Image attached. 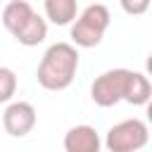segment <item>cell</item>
<instances>
[{
	"mask_svg": "<svg viewBox=\"0 0 152 152\" xmlns=\"http://www.w3.org/2000/svg\"><path fill=\"white\" fill-rule=\"evenodd\" d=\"M78 50L71 45V43H52L43 57H40V64L36 69V78H38V86L45 88V90H66L71 83H74V76L78 71Z\"/></svg>",
	"mask_w": 152,
	"mask_h": 152,
	"instance_id": "cell-1",
	"label": "cell"
},
{
	"mask_svg": "<svg viewBox=\"0 0 152 152\" xmlns=\"http://www.w3.org/2000/svg\"><path fill=\"white\" fill-rule=\"evenodd\" d=\"M109 21H112V14H109L107 5H102V2L88 5L69 24L71 45L74 48H95V45H100L107 28H109Z\"/></svg>",
	"mask_w": 152,
	"mask_h": 152,
	"instance_id": "cell-2",
	"label": "cell"
},
{
	"mask_svg": "<svg viewBox=\"0 0 152 152\" xmlns=\"http://www.w3.org/2000/svg\"><path fill=\"white\" fill-rule=\"evenodd\" d=\"M150 140V128L142 119H124L107 131L104 147L109 152H140Z\"/></svg>",
	"mask_w": 152,
	"mask_h": 152,
	"instance_id": "cell-3",
	"label": "cell"
},
{
	"mask_svg": "<svg viewBox=\"0 0 152 152\" xmlns=\"http://www.w3.org/2000/svg\"><path fill=\"white\" fill-rule=\"evenodd\" d=\"M128 76L131 69H107L102 71L93 86H90V97L97 107H114L119 102H124L126 97V86H128Z\"/></svg>",
	"mask_w": 152,
	"mask_h": 152,
	"instance_id": "cell-4",
	"label": "cell"
},
{
	"mask_svg": "<svg viewBox=\"0 0 152 152\" xmlns=\"http://www.w3.org/2000/svg\"><path fill=\"white\" fill-rule=\"evenodd\" d=\"M36 126V107L31 102H10L2 112V128L12 138H24Z\"/></svg>",
	"mask_w": 152,
	"mask_h": 152,
	"instance_id": "cell-5",
	"label": "cell"
},
{
	"mask_svg": "<svg viewBox=\"0 0 152 152\" xmlns=\"http://www.w3.org/2000/svg\"><path fill=\"white\" fill-rule=\"evenodd\" d=\"M100 133L88 124L71 126L64 133V152H100Z\"/></svg>",
	"mask_w": 152,
	"mask_h": 152,
	"instance_id": "cell-6",
	"label": "cell"
},
{
	"mask_svg": "<svg viewBox=\"0 0 152 152\" xmlns=\"http://www.w3.org/2000/svg\"><path fill=\"white\" fill-rule=\"evenodd\" d=\"M33 14H36V10H33L26 0H12V2H7L5 10H2V26L14 36Z\"/></svg>",
	"mask_w": 152,
	"mask_h": 152,
	"instance_id": "cell-7",
	"label": "cell"
},
{
	"mask_svg": "<svg viewBox=\"0 0 152 152\" xmlns=\"http://www.w3.org/2000/svg\"><path fill=\"white\" fill-rule=\"evenodd\" d=\"M45 21H52L57 26H69L76 19L78 2L76 0H43Z\"/></svg>",
	"mask_w": 152,
	"mask_h": 152,
	"instance_id": "cell-8",
	"label": "cell"
},
{
	"mask_svg": "<svg viewBox=\"0 0 152 152\" xmlns=\"http://www.w3.org/2000/svg\"><path fill=\"white\" fill-rule=\"evenodd\" d=\"M45 38H48V21H45L38 12L14 33V40L21 43V45H26V48H36V45H40Z\"/></svg>",
	"mask_w": 152,
	"mask_h": 152,
	"instance_id": "cell-9",
	"label": "cell"
},
{
	"mask_svg": "<svg viewBox=\"0 0 152 152\" xmlns=\"http://www.w3.org/2000/svg\"><path fill=\"white\" fill-rule=\"evenodd\" d=\"M150 95H152L150 78H147L145 74H140V71H131L124 102H128V104H133V107H142V104L150 102Z\"/></svg>",
	"mask_w": 152,
	"mask_h": 152,
	"instance_id": "cell-10",
	"label": "cell"
},
{
	"mask_svg": "<svg viewBox=\"0 0 152 152\" xmlns=\"http://www.w3.org/2000/svg\"><path fill=\"white\" fill-rule=\"evenodd\" d=\"M17 93V74L10 66H0V104L10 102Z\"/></svg>",
	"mask_w": 152,
	"mask_h": 152,
	"instance_id": "cell-11",
	"label": "cell"
},
{
	"mask_svg": "<svg viewBox=\"0 0 152 152\" xmlns=\"http://www.w3.org/2000/svg\"><path fill=\"white\" fill-rule=\"evenodd\" d=\"M119 2H121V10H124L126 14L140 17V14H145V12L150 10V2H152V0H119Z\"/></svg>",
	"mask_w": 152,
	"mask_h": 152,
	"instance_id": "cell-12",
	"label": "cell"
},
{
	"mask_svg": "<svg viewBox=\"0 0 152 152\" xmlns=\"http://www.w3.org/2000/svg\"><path fill=\"white\" fill-rule=\"evenodd\" d=\"M0 2H2V0H0Z\"/></svg>",
	"mask_w": 152,
	"mask_h": 152,
	"instance_id": "cell-13",
	"label": "cell"
}]
</instances>
